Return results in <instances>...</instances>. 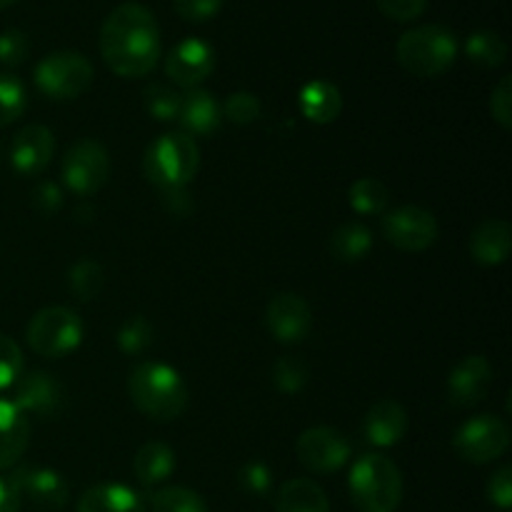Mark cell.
Segmentation results:
<instances>
[{
    "label": "cell",
    "instance_id": "obj_6",
    "mask_svg": "<svg viewBox=\"0 0 512 512\" xmlns=\"http://www.w3.org/2000/svg\"><path fill=\"white\" fill-rule=\"evenodd\" d=\"M25 340L30 350L40 358L60 360L75 353L83 343V323L78 313L63 305H50L38 310L25 328Z\"/></svg>",
    "mask_w": 512,
    "mask_h": 512
},
{
    "label": "cell",
    "instance_id": "obj_9",
    "mask_svg": "<svg viewBox=\"0 0 512 512\" xmlns=\"http://www.w3.org/2000/svg\"><path fill=\"white\" fill-rule=\"evenodd\" d=\"M110 175L108 150L93 138L78 140L63 158V185L70 193L88 198L95 195Z\"/></svg>",
    "mask_w": 512,
    "mask_h": 512
},
{
    "label": "cell",
    "instance_id": "obj_29",
    "mask_svg": "<svg viewBox=\"0 0 512 512\" xmlns=\"http://www.w3.org/2000/svg\"><path fill=\"white\" fill-rule=\"evenodd\" d=\"M153 512H208V505L195 490L183 485H168V488L155 490L150 498Z\"/></svg>",
    "mask_w": 512,
    "mask_h": 512
},
{
    "label": "cell",
    "instance_id": "obj_8",
    "mask_svg": "<svg viewBox=\"0 0 512 512\" xmlns=\"http://www.w3.org/2000/svg\"><path fill=\"white\" fill-rule=\"evenodd\" d=\"M455 453L473 465L493 463L503 458L510 448V428L495 415H478L465 420L453 435Z\"/></svg>",
    "mask_w": 512,
    "mask_h": 512
},
{
    "label": "cell",
    "instance_id": "obj_10",
    "mask_svg": "<svg viewBox=\"0 0 512 512\" xmlns=\"http://www.w3.org/2000/svg\"><path fill=\"white\" fill-rule=\"evenodd\" d=\"M438 220L420 205H400L383 218V235L403 253H423L438 240Z\"/></svg>",
    "mask_w": 512,
    "mask_h": 512
},
{
    "label": "cell",
    "instance_id": "obj_12",
    "mask_svg": "<svg viewBox=\"0 0 512 512\" xmlns=\"http://www.w3.org/2000/svg\"><path fill=\"white\" fill-rule=\"evenodd\" d=\"M215 70V50L203 38H185L165 58V75L183 90L200 88Z\"/></svg>",
    "mask_w": 512,
    "mask_h": 512
},
{
    "label": "cell",
    "instance_id": "obj_24",
    "mask_svg": "<svg viewBox=\"0 0 512 512\" xmlns=\"http://www.w3.org/2000/svg\"><path fill=\"white\" fill-rule=\"evenodd\" d=\"M275 512H330V500L313 480L293 478L275 493Z\"/></svg>",
    "mask_w": 512,
    "mask_h": 512
},
{
    "label": "cell",
    "instance_id": "obj_7",
    "mask_svg": "<svg viewBox=\"0 0 512 512\" xmlns=\"http://www.w3.org/2000/svg\"><path fill=\"white\" fill-rule=\"evenodd\" d=\"M93 63L75 50L50 53L35 65V85L53 100H75L93 85Z\"/></svg>",
    "mask_w": 512,
    "mask_h": 512
},
{
    "label": "cell",
    "instance_id": "obj_11",
    "mask_svg": "<svg viewBox=\"0 0 512 512\" xmlns=\"http://www.w3.org/2000/svg\"><path fill=\"white\" fill-rule=\"evenodd\" d=\"M295 455L310 473L330 475L338 473L350 460V443L340 430L318 425V428H308L305 433H300L298 443H295Z\"/></svg>",
    "mask_w": 512,
    "mask_h": 512
},
{
    "label": "cell",
    "instance_id": "obj_19",
    "mask_svg": "<svg viewBox=\"0 0 512 512\" xmlns=\"http://www.w3.org/2000/svg\"><path fill=\"white\" fill-rule=\"evenodd\" d=\"M363 433L365 440L375 448H393L408 433V413L398 400H378L365 415Z\"/></svg>",
    "mask_w": 512,
    "mask_h": 512
},
{
    "label": "cell",
    "instance_id": "obj_40",
    "mask_svg": "<svg viewBox=\"0 0 512 512\" xmlns=\"http://www.w3.org/2000/svg\"><path fill=\"white\" fill-rule=\"evenodd\" d=\"M375 5L385 18L395 20V23H410L425 13L428 0H375Z\"/></svg>",
    "mask_w": 512,
    "mask_h": 512
},
{
    "label": "cell",
    "instance_id": "obj_1",
    "mask_svg": "<svg viewBox=\"0 0 512 512\" xmlns=\"http://www.w3.org/2000/svg\"><path fill=\"white\" fill-rule=\"evenodd\" d=\"M100 55L120 78H145L160 60V28L140 3H123L108 13L100 28Z\"/></svg>",
    "mask_w": 512,
    "mask_h": 512
},
{
    "label": "cell",
    "instance_id": "obj_45",
    "mask_svg": "<svg viewBox=\"0 0 512 512\" xmlns=\"http://www.w3.org/2000/svg\"><path fill=\"white\" fill-rule=\"evenodd\" d=\"M15 0H0V10H5V8H10V5H13Z\"/></svg>",
    "mask_w": 512,
    "mask_h": 512
},
{
    "label": "cell",
    "instance_id": "obj_44",
    "mask_svg": "<svg viewBox=\"0 0 512 512\" xmlns=\"http://www.w3.org/2000/svg\"><path fill=\"white\" fill-rule=\"evenodd\" d=\"M20 503H23V498H20L13 480L0 478V512H20Z\"/></svg>",
    "mask_w": 512,
    "mask_h": 512
},
{
    "label": "cell",
    "instance_id": "obj_23",
    "mask_svg": "<svg viewBox=\"0 0 512 512\" xmlns=\"http://www.w3.org/2000/svg\"><path fill=\"white\" fill-rule=\"evenodd\" d=\"M78 512H145V505L128 485L100 483L80 495Z\"/></svg>",
    "mask_w": 512,
    "mask_h": 512
},
{
    "label": "cell",
    "instance_id": "obj_37",
    "mask_svg": "<svg viewBox=\"0 0 512 512\" xmlns=\"http://www.w3.org/2000/svg\"><path fill=\"white\" fill-rule=\"evenodd\" d=\"M30 53V43L23 30H3L0 33V65L5 68H18L25 63Z\"/></svg>",
    "mask_w": 512,
    "mask_h": 512
},
{
    "label": "cell",
    "instance_id": "obj_15",
    "mask_svg": "<svg viewBox=\"0 0 512 512\" xmlns=\"http://www.w3.org/2000/svg\"><path fill=\"white\" fill-rule=\"evenodd\" d=\"M55 153V140L45 125H25L10 143V165L23 178H35L50 165Z\"/></svg>",
    "mask_w": 512,
    "mask_h": 512
},
{
    "label": "cell",
    "instance_id": "obj_31",
    "mask_svg": "<svg viewBox=\"0 0 512 512\" xmlns=\"http://www.w3.org/2000/svg\"><path fill=\"white\" fill-rule=\"evenodd\" d=\"M28 108V93L20 78L10 73H0V128L15 123Z\"/></svg>",
    "mask_w": 512,
    "mask_h": 512
},
{
    "label": "cell",
    "instance_id": "obj_32",
    "mask_svg": "<svg viewBox=\"0 0 512 512\" xmlns=\"http://www.w3.org/2000/svg\"><path fill=\"white\" fill-rule=\"evenodd\" d=\"M145 110H148L150 118L160 120V123H170V120H178L180 113V93L173 90L165 83H153L145 88L143 93Z\"/></svg>",
    "mask_w": 512,
    "mask_h": 512
},
{
    "label": "cell",
    "instance_id": "obj_21",
    "mask_svg": "<svg viewBox=\"0 0 512 512\" xmlns=\"http://www.w3.org/2000/svg\"><path fill=\"white\" fill-rule=\"evenodd\" d=\"M30 443V420L13 400L0 398V470L23 458Z\"/></svg>",
    "mask_w": 512,
    "mask_h": 512
},
{
    "label": "cell",
    "instance_id": "obj_26",
    "mask_svg": "<svg viewBox=\"0 0 512 512\" xmlns=\"http://www.w3.org/2000/svg\"><path fill=\"white\" fill-rule=\"evenodd\" d=\"M373 250V233L368 225L350 220L330 235V253L340 263H358Z\"/></svg>",
    "mask_w": 512,
    "mask_h": 512
},
{
    "label": "cell",
    "instance_id": "obj_34",
    "mask_svg": "<svg viewBox=\"0 0 512 512\" xmlns=\"http://www.w3.org/2000/svg\"><path fill=\"white\" fill-rule=\"evenodd\" d=\"M23 375V350L13 338L0 333V390L13 388Z\"/></svg>",
    "mask_w": 512,
    "mask_h": 512
},
{
    "label": "cell",
    "instance_id": "obj_13",
    "mask_svg": "<svg viewBox=\"0 0 512 512\" xmlns=\"http://www.w3.org/2000/svg\"><path fill=\"white\" fill-rule=\"evenodd\" d=\"M265 325L283 345H298L313 330V310L300 295L280 293L265 308Z\"/></svg>",
    "mask_w": 512,
    "mask_h": 512
},
{
    "label": "cell",
    "instance_id": "obj_3",
    "mask_svg": "<svg viewBox=\"0 0 512 512\" xmlns=\"http://www.w3.org/2000/svg\"><path fill=\"white\" fill-rule=\"evenodd\" d=\"M128 395L138 413L155 423L178 420L188 408V385L183 375L160 360H143L128 375Z\"/></svg>",
    "mask_w": 512,
    "mask_h": 512
},
{
    "label": "cell",
    "instance_id": "obj_35",
    "mask_svg": "<svg viewBox=\"0 0 512 512\" xmlns=\"http://www.w3.org/2000/svg\"><path fill=\"white\" fill-rule=\"evenodd\" d=\"M273 383L280 393H300L308 383L305 365L298 358H280L273 365Z\"/></svg>",
    "mask_w": 512,
    "mask_h": 512
},
{
    "label": "cell",
    "instance_id": "obj_30",
    "mask_svg": "<svg viewBox=\"0 0 512 512\" xmlns=\"http://www.w3.org/2000/svg\"><path fill=\"white\" fill-rule=\"evenodd\" d=\"M103 283H105L103 268H100V265L90 258L78 260V263H75L68 273L70 290H73L75 298L83 300V303L98 298L100 290H103Z\"/></svg>",
    "mask_w": 512,
    "mask_h": 512
},
{
    "label": "cell",
    "instance_id": "obj_25",
    "mask_svg": "<svg viewBox=\"0 0 512 512\" xmlns=\"http://www.w3.org/2000/svg\"><path fill=\"white\" fill-rule=\"evenodd\" d=\"M175 470V450L165 443H145L133 458L135 480L145 488L165 483Z\"/></svg>",
    "mask_w": 512,
    "mask_h": 512
},
{
    "label": "cell",
    "instance_id": "obj_16",
    "mask_svg": "<svg viewBox=\"0 0 512 512\" xmlns=\"http://www.w3.org/2000/svg\"><path fill=\"white\" fill-rule=\"evenodd\" d=\"M493 383V365L485 355H468L460 360L448 378V400L455 408H473L488 395Z\"/></svg>",
    "mask_w": 512,
    "mask_h": 512
},
{
    "label": "cell",
    "instance_id": "obj_2",
    "mask_svg": "<svg viewBox=\"0 0 512 512\" xmlns=\"http://www.w3.org/2000/svg\"><path fill=\"white\" fill-rule=\"evenodd\" d=\"M198 168L200 148L195 138L185 135L183 130L160 135L145 150V178L160 190V195L168 200L170 208L178 210V213H183L180 205L188 208V193L185 190H188V185L198 175Z\"/></svg>",
    "mask_w": 512,
    "mask_h": 512
},
{
    "label": "cell",
    "instance_id": "obj_18",
    "mask_svg": "<svg viewBox=\"0 0 512 512\" xmlns=\"http://www.w3.org/2000/svg\"><path fill=\"white\" fill-rule=\"evenodd\" d=\"M178 123L183 128L185 135H198V138H208L223 123V108L215 100L213 93L203 88L185 90V95H180V113Z\"/></svg>",
    "mask_w": 512,
    "mask_h": 512
},
{
    "label": "cell",
    "instance_id": "obj_33",
    "mask_svg": "<svg viewBox=\"0 0 512 512\" xmlns=\"http://www.w3.org/2000/svg\"><path fill=\"white\" fill-rule=\"evenodd\" d=\"M220 108H223V118L233 120L235 125L255 123V120L260 118V113H263V105H260L258 95L248 93V90L233 93Z\"/></svg>",
    "mask_w": 512,
    "mask_h": 512
},
{
    "label": "cell",
    "instance_id": "obj_17",
    "mask_svg": "<svg viewBox=\"0 0 512 512\" xmlns=\"http://www.w3.org/2000/svg\"><path fill=\"white\" fill-rule=\"evenodd\" d=\"M10 480L18 488L20 498H28L40 510H60L68 503V483L58 470L18 468Z\"/></svg>",
    "mask_w": 512,
    "mask_h": 512
},
{
    "label": "cell",
    "instance_id": "obj_28",
    "mask_svg": "<svg viewBox=\"0 0 512 512\" xmlns=\"http://www.w3.org/2000/svg\"><path fill=\"white\" fill-rule=\"evenodd\" d=\"M348 195L350 205L360 215H380L390 203V190L378 178H358L350 185Z\"/></svg>",
    "mask_w": 512,
    "mask_h": 512
},
{
    "label": "cell",
    "instance_id": "obj_22",
    "mask_svg": "<svg viewBox=\"0 0 512 512\" xmlns=\"http://www.w3.org/2000/svg\"><path fill=\"white\" fill-rule=\"evenodd\" d=\"M300 113L310 120V123L328 125L338 120L340 110H343V95H340L338 85L330 80H310L303 85L298 95Z\"/></svg>",
    "mask_w": 512,
    "mask_h": 512
},
{
    "label": "cell",
    "instance_id": "obj_5",
    "mask_svg": "<svg viewBox=\"0 0 512 512\" xmlns=\"http://www.w3.org/2000/svg\"><path fill=\"white\" fill-rule=\"evenodd\" d=\"M395 55L410 75L438 78L453 68L458 58V40L445 25H420L400 35Z\"/></svg>",
    "mask_w": 512,
    "mask_h": 512
},
{
    "label": "cell",
    "instance_id": "obj_27",
    "mask_svg": "<svg viewBox=\"0 0 512 512\" xmlns=\"http://www.w3.org/2000/svg\"><path fill=\"white\" fill-rule=\"evenodd\" d=\"M465 55L480 68H500L508 58V43L493 30H478L465 40Z\"/></svg>",
    "mask_w": 512,
    "mask_h": 512
},
{
    "label": "cell",
    "instance_id": "obj_14",
    "mask_svg": "<svg viewBox=\"0 0 512 512\" xmlns=\"http://www.w3.org/2000/svg\"><path fill=\"white\" fill-rule=\"evenodd\" d=\"M15 405L25 415H38V418H58L63 413L65 393L63 385L53 375L43 370H33L28 375H20L15 383Z\"/></svg>",
    "mask_w": 512,
    "mask_h": 512
},
{
    "label": "cell",
    "instance_id": "obj_43",
    "mask_svg": "<svg viewBox=\"0 0 512 512\" xmlns=\"http://www.w3.org/2000/svg\"><path fill=\"white\" fill-rule=\"evenodd\" d=\"M33 205L40 213H58L63 205V193L55 183H40L33 193Z\"/></svg>",
    "mask_w": 512,
    "mask_h": 512
},
{
    "label": "cell",
    "instance_id": "obj_36",
    "mask_svg": "<svg viewBox=\"0 0 512 512\" xmlns=\"http://www.w3.org/2000/svg\"><path fill=\"white\" fill-rule=\"evenodd\" d=\"M150 340H153V328H150L148 320L140 318V315L130 318L118 333L120 350H123V353H128V355L143 353V350L150 345Z\"/></svg>",
    "mask_w": 512,
    "mask_h": 512
},
{
    "label": "cell",
    "instance_id": "obj_39",
    "mask_svg": "<svg viewBox=\"0 0 512 512\" xmlns=\"http://www.w3.org/2000/svg\"><path fill=\"white\" fill-rule=\"evenodd\" d=\"M490 113L503 130H512V75H503L490 95Z\"/></svg>",
    "mask_w": 512,
    "mask_h": 512
},
{
    "label": "cell",
    "instance_id": "obj_4",
    "mask_svg": "<svg viewBox=\"0 0 512 512\" xmlns=\"http://www.w3.org/2000/svg\"><path fill=\"white\" fill-rule=\"evenodd\" d=\"M350 500L360 512H395L403 500V475L383 453H365L348 475Z\"/></svg>",
    "mask_w": 512,
    "mask_h": 512
},
{
    "label": "cell",
    "instance_id": "obj_42",
    "mask_svg": "<svg viewBox=\"0 0 512 512\" xmlns=\"http://www.w3.org/2000/svg\"><path fill=\"white\" fill-rule=\"evenodd\" d=\"M488 500L498 510L508 512L512 508V468L503 465L500 470H495L493 478L488 480Z\"/></svg>",
    "mask_w": 512,
    "mask_h": 512
},
{
    "label": "cell",
    "instance_id": "obj_20",
    "mask_svg": "<svg viewBox=\"0 0 512 512\" xmlns=\"http://www.w3.org/2000/svg\"><path fill=\"white\" fill-rule=\"evenodd\" d=\"M512 248V228L508 220L490 218L480 223L470 235L468 250L473 255L475 263L485 265V268H495L508 260Z\"/></svg>",
    "mask_w": 512,
    "mask_h": 512
},
{
    "label": "cell",
    "instance_id": "obj_41",
    "mask_svg": "<svg viewBox=\"0 0 512 512\" xmlns=\"http://www.w3.org/2000/svg\"><path fill=\"white\" fill-rule=\"evenodd\" d=\"M175 13L188 23H205L223 8V0H173Z\"/></svg>",
    "mask_w": 512,
    "mask_h": 512
},
{
    "label": "cell",
    "instance_id": "obj_38",
    "mask_svg": "<svg viewBox=\"0 0 512 512\" xmlns=\"http://www.w3.org/2000/svg\"><path fill=\"white\" fill-rule=\"evenodd\" d=\"M238 483L248 495L263 498V495H268L270 488H273V473H270V468L265 463L253 460V463L243 465V470H240L238 475Z\"/></svg>",
    "mask_w": 512,
    "mask_h": 512
}]
</instances>
